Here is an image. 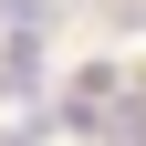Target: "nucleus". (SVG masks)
<instances>
[{"instance_id": "2", "label": "nucleus", "mask_w": 146, "mask_h": 146, "mask_svg": "<svg viewBox=\"0 0 146 146\" xmlns=\"http://www.w3.org/2000/svg\"><path fill=\"white\" fill-rule=\"evenodd\" d=\"M0 94H42V42H0Z\"/></svg>"}, {"instance_id": "3", "label": "nucleus", "mask_w": 146, "mask_h": 146, "mask_svg": "<svg viewBox=\"0 0 146 146\" xmlns=\"http://www.w3.org/2000/svg\"><path fill=\"white\" fill-rule=\"evenodd\" d=\"M115 146H146V104H125V115H115Z\"/></svg>"}, {"instance_id": "1", "label": "nucleus", "mask_w": 146, "mask_h": 146, "mask_svg": "<svg viewBox=\"0 0 146 146\" xmlns=\"http://www.w3.org/2000/svg\"><path fill=\"white\" fill-rule=\"evenodd\" d=\"M125 104H136V94H125V73H115V63H94V73H73L63 125H73V136H115V115H125Z\"/></svg>"}]
</instances>
